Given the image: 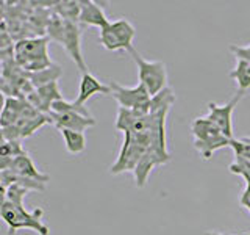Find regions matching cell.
I'll use <instances>...</instances> for the list:
<instances>
[{
  "label": "cell",
  "mask_w": 250,
  "mask_h": 235,
  "mask_svg": "<svg viewBox=\"0 0 250 235\" xmlns=\"http://www.w3.org/2000/svg\"><path fill=\"white\" fill-rule=\"evenodd\" d=\"M52 124L58 130L67 129V130H75V132H84L86 129L94 127L97 122L92 116H83L78 113H49Z\"/></svg>",
  "instance_id": "7"
},
{
  "label": "cell",
  "mask_w": 250,
  "mask_h": 235,
  "mask_svg": "<svg viewBox=\"0 0 250 235\" xmlns=\"http://www.w3.org/2000/svg\"><path fill=\"white\" fill-rule=\"evenodd\" d=\"M229 146H230V138H227L225 135L211 138V140L194 141V149L199 152V155L203 160H209L211 157H213V154L217 152L219 149H224Z\"/></svg>",
  "instance_id": "14"
},
{
  "label": "cell",
  "mask_w": 250,
  "mask_h": 235,
  "mask_svg": "<svg viewBox=\"0 0 250 235\" xmlns=\"http://www.w3.org/2000/svg\"><path fill=\"white\" fill-rule=\"evenodd\" d=\"M175 94L172 88H164L161 93L150 99V115H158V113H169L170 107L175 104Z\"/></svg>",
  "instance_id": "19"
},
{
  "label": "cell",
  "mask_w": 250,
  "mask_h": 235,
  "mask_svg": "<svg viewBox=\"0 0 250 235\" xmlns=\"http://www.w3.org/2000/svg\"><path fill=\"white\" fill-rule=\"evenodd\" d=\"M138 68L139 83L146 86L150 97L156 96L164 88H167V69L163 61H148L141 57V53L133 47L128 52Z\"/></svg>",
  "instance_id": "3"
},
{
  "label": "cell",
  "mask_w": 250,
  "mask_h": 235,
  "mask_svg": "<svg viewBox=\"0 0 250 235\" xmlns=\"http://www.w3.org/2000/svg\"><path fill=\"white\" fill-rule=\"evenodd\" d=\"M6 171H13L22 177L30 179V180H36V182H41V184H47L50 180L49 174H44V172H41L35 166V163L31 160L28 152L25 155H21L18 159H14L10 164V168Z\"/></svg>",
  "instance_id": "10"
},
{
  "label": "cell",
  "mask_w": 250,
  "mask_h": 235,
  "mask_svg": "<svg viewBox=\"0 0 250 235\" xmlns=\"http://www.w3.org/2000/svg\"><path fill=\"white\" fill-rule=\"evenodd\" d=\"M60 44L64 47V50L67 55L75 63V66L78 68L82 74L89 72L88 66H86L83 53H82V30L80 27L74 22H67L66 21V27H64V33H62Z\"/></svg>",
  "instance_id": "6"
},
{
  "label": "cell",
  "mask_w": 250,
  "mask_h": 235,
  "mask_svg": "<svg viewBox=\"0 0 250 235\" xmlns=\"http://www.w3.org/2000/svg\"><path fill=\"white\" fill-rule=\"evenodd\" d=\"M229 147H231V151L234 152L236 159L246 160L250 163V141L247 138H242V140L231 138Z\"/></svg>",
  "instance_id": "25"
},
{
  "label": "cell",
  "mask_w": 250,
  "mask_h": 235,
  "mask_svg": "<svg viewBox=\"0 0 250 235\" xmlns=\"http://www.w3.org/2000/svg\"><path fill=\"white\" fill-rule=\"evenodd\" d=\"M230 52L236 57V60L250 63V46H230Z\"/></svg>",
  "instance_id": "26"
},
{
  "label": "cell",
  "mask_w": 250,
  "mask_h": 235,
  "mask_svg": "<svg viewBox=\"0 0 250 235\" xmlns=\"http://www.w3.org/2000/svg\"><path fill=\"white\" fill-rule=\"evenodd\" d=\"M27 75L30 78L31 85L35 86V90H38V88H41V86L58 82L62 77V69L60 65H55L53 63L50 68H45L42 70H38V72H31V74L27 72Z\"/></svg>",
  "instance_id": "15"
},
{
  "label": "cell",
  "mask_w": 250,
  "mask_h": 235,
  "mask_svg": "<svg viewBox=\"0 0 250 235\" xmlns=\"http://www.w3.org/2000/svg\"><path fill=\"white\" fill-rule=\"evenodd\" d=\"M109 28H111L117 41H119L122 50L130 52L133 49V39H135L136 35L135 25L128 19H117L109 24Z\"/></svg>",
  "instance_id": "11"
},
{
  "label": "cell",
  "mask_w": 250,
  "mask_h": 235,
  "mask_svg": "<svg viewBox=\"0 0 250 235\" xmlns=\"http://www.w3.org/2000/svg\"><path fill=\"white\" fill-rule=\"evenodd\" d=\"M0 215L8 226V235H14L21 229H31L39 235L50 234L49 227L41 221L44 215V210L41 207L35 209L33 212H27L23 206L3 199L2 207H0Z\"/></svg>",
  "instance_id": "2"
},
{
  "label": "cell",
  "mask_w": 250,
  "mask_h": 235,
  "mask_svg": "<svg viewBox=\"0 0 250 235\" xmlns=\"http://www.w3.org/2000/svg\"><path fill=\"white\" fill-rule=\"evenodd\" d=\"M45 124H52L49 115H39L36 118H19L13 125L19 130L21 140H23V138H30L31 135H35V133Z\"/></svg>",
  "instance_id": "13"
},
{
  "label": "cell",
  "mask_w": 250,
  "mask_h": 235,
  "mask_svg": "<svg viewBox=\"0 0 250 235\" xmlns=\"http://www.w3.org/2000/svg\"><path fill=\"white\" fill-rule=\"evenodd\" d=\"M230 78L238 85L239 91H247L250 88V63L244 60H236V66L230 72Z\"/></svg>",
  "instance_id": "21"
},
{
  "label": "cell",
  "mask_w": 250,
  "mask_h": 235,
  "mask_svg": "<svg viewBox=\"0 0 250 235\" xmlns=\"http://www.w3.org/2000/svg\"><path fill=\"white\" fill-rule=\"evenodd\" d=\"M239 204H241L242 207H246L250 212V182L246 184V190H244V193L241 194Z\"/></svg>",
  "instance_id": "27"
},
{
  "label": "cell",
  "mask_w": 250,
  "mask_h": 235,
  "mask_svg": "<svg viewBox=\"0 0 250 235\" xmlns=\"http://www.w3.org/2000/svg\"><path fill=\"white\" fill-rule=\"evenodd\" d=\"M203 235H222V234H219V232H216V231H208V232H205Z\"/></svg>",
  "instance_id": "28"
},
{
  "label": "cell",
  "mask_w": 250,
  "mask_h": 235,
  "mask_svg": "<svg viewBox=\"0 0 250 235\" xmlns=\"http://www.w3.org/2000/svg\"><path fill=\"white\" fill-rule=\"evenodd\" d=\"M96 94H111V86L102 83L97 77H94L92 74L86 72L82 74V80H80V90H78V96L75 99L77 104L84 105L92 96Z\"/></svg>",
  "instance_id": "9"
},
{
  "label": "cell",
  "mask_w": 250,
  "mask_h": 235,
  "mask_svg": "<svg viewBox=\"0 0 250 235\" xmlns=\"http://www.w3.org/2000/svg\"><path fill=\"white\" fill-rule=\"evenodd\" d=\"M111 24V22H109ZM109 24L106 27L100 28V33H99V41L102 44V47H105L106 50L109 52H117V50H122V47L119 44V41L116 39L114 33L111 31V28H109Z\"/></svg>",
  "instance_id": "24"
},
{
  "label": "cell",
  "mask_w": 250,
  "mask_h": 235,
  "mask_svg": "<svg viewBox=\"0 0 250 235\" xmlns=\"http://www.w3.org/2000/svg\"><path fill=\"white\" fill-rule=\"evenodd\" d=\"M109 86H111V96L116 99L121 108L136 110L143 105H147L152 99L143 83H138L136 86H131V88H125L119 83L111 82Z\"/></svg>",
  "instance_id": "5"
},
{
  "label": "cell",
  "mask_w": 250,
  "mask_h": 235,
  "mask_svg": "<svg viewBox=\"0 0 250 235\" xmlns=\"http://www.w3.org/2000/svg\"><path fill=\"white\" fill-rule=\"evenodd\" d=\"M61 137L64 140L66 151L72 155H78L86 151V137L83 132H75V130H67L62 129Z\"/></svg>",
  "instance_id": "18"
},
{
  "label": "cell",
  "mask_w": 250,
  "mask_h": 235,
  "mask_svg": "<svg viewBox=\"0 0 250 235\" xmlns=\"http://www.w3.org/2000/svg\"><path fill=\"white\" fill-rule=\"evenodd\" d=\"M52 112L53 113H78V115H83V116H91L89 110L84 105L77 104L75 100L69 102L66 99H61V100L55 102V104L52 105Z\"/></svg>",
  "instance_id": "22"
},
{
  "label": "cell",
  "mask_w": 250,
  "mask_h": 235,
  "mask_svg": "<svg viewBox=\"0 0 250 235\" xmlns=\"http://www.w3.org/2000/svg\"><path fill=\"white\" fill-rule=\"evenodd\" d=\"M27 151L22 147L21 140H11V141H2L0 146V159H10L14 160L21 155H25Z\"/></svg>",
  "instance_id": "23"
},
{
  "label": "cell",
  "mask_w": 250,
  "mask_h": 235,
  "mask_svg": "<svg viewBox=\"0 0 250 235\" xmlns=\"http://www.w3.org/2000/svg\"><path fill=\"white\" fill-rule=\"evenodd\" d=\"M78 22H82L83 25L104 28L111 21L108 19L104 8L97 2H94V0H80V19H78Z\"/></svg>",
  "instance_id": "8"
},
{
  "label": "cell",
  "mask_w": 250,
  "mask_h": 235,
  "mask_svg": "<svg viewBox=\"0 0 250 235\" xmlns=\"http://www.w3.org/2000/svg\"><path fill=\"white\" fill-rule=\"evenodd\" d=\"M244 91H239L234 94V96L227 102L224 105H217L216 102H208V118L213 121L219 130L222 132V135H225L227 138H233V112L234 108L238 107V104L241 102V99L244 97Z\"/></svg>",
  "instance_id": "4"
},
{
  "label": "cell",
  "mask_w": 250,
  "mask_h": 235,
  "mask_svg": "<svg viewBox=\"0 0 250 235\" xmlns=\"http://www.w3.org/2000/svg\"><path fill=\"white\" fill-rule=\"evenodd\" d=\"M25 99L19 97H5V104L2 110V127L13 125L21 118V113L25 107Z\"/></svg>",
  "instance_id": "17"
},
{
  "label": "cell",
  "mask_w": 250,
  "mask_h": 235,
  "mask_svg": "<svg viewBox=\"0 0 250 235\" xmlns=\"http://www.w3.org/2000/svg\"><path fill=\"white\" fill-rule=\"evenodd\" d=\"M191 135L194 141H203V140L221 137L222 132L219 130L217 125L208 116H202V118H195L191 122Z\"/></svg>",
  "instance_id": "12"
},
{
  "label": "cell",
  "mask_w": 250,
  "mask_h": 235,
  "mask_svg": "<svg viewBox=\"0 0 250 235\" xmlns=\"http://www.w3.org/2000/svg\"><path fill=\"white\" fill-rule=\"evenodd\" d=\"M158 164H163L153 154H146L143 159L139 160V163L136 164L135 171H133V176H135V182L138 188H143L147 184V179L150 176V172L155 166Z\"/></svg>",
  "instance_id": "16"
},
{
  "label": "cell",
  "mask_w": 250,
  "mask_h": 235,
  "mask_svg": "<svg viewBox=\"0 0 250 235\" xmlns=\"http://www.w3.org/2000/svg\"><path fill=\"white\" fill-rule=\"evenodd\" d=\"M49 43L50 39L47 36L19 39L14 46V57L19 68L28 74L50 68L53 63L49 55Z\"/></svg>",
  "instance_id": "1"
},
{
  "label": "cell",
  "mask_w": 250,
  "mask_h": 235,
  "mask_svg": "<svg viewBox=\"0 0 250 235\" xmlns=\"http://www.w3.org/2000/svg\"><path fill=\"white\" fill-rule=\"evenodd\" d=\"M52 11L55 14H58L61 19L77 24L78 19H80V0H64V2H58Z\"/></svg>",
  "instance_id": "20"
}]
</instances>
